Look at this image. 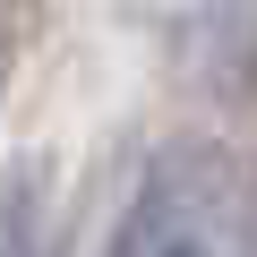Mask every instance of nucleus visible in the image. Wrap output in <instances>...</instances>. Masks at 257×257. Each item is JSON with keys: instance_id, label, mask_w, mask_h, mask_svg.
Instances as JSON below:
<instances>
[{"instance_id": "f257e3e1", "label": "nucleus", "mask_w": 257, "mask_h": 257, "mask_svg": "<svg viewBox=\"0 0 257 257\" xmlns=\"http://www.w3.org/2000/svg\"><path fill=\"white\" fill-rule=\"evenodd\" d=\"M0 257H35V189H26V172L0 189Z\"/></svg>"}, {"instance_id": "f03ea898", "label": "nucleus", "mask_w": 257, "mask_h": 257, "mask_svg": "<svg viewBox=\"0 0 257 257\" xmlns=\"http://www.w3.org/2000/svg\"><path fill=\"white\" fill-rule=\"evenodd\" d=\"M163 257H214V248H163Z\"/></svg>"}]
</instances>
